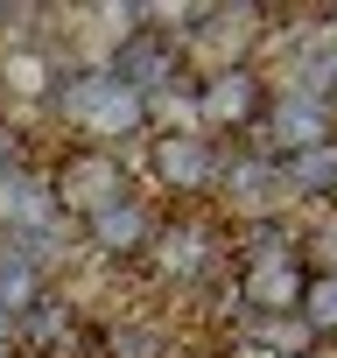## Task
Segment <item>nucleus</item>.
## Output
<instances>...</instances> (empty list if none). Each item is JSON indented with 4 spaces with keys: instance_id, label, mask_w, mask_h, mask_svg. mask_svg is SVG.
Listing matches in <instances>:
<instances>
[{
    "instance_id": "obj_3",
    "label": "nucleus",
    "mask_w": 337,
    "mask_h": 358,
    "mask_svg": "<svg viewBox=\"0 0 337 358\" xmlns=\"http://www.w3.org/2000/svg\"><path fill=\"white\" fill-rule=\"evenodd\" d=\"M267 15L260 8H204L197 15V29H183V50L204 64V78H218V71H246V57L260 50V29Z\"/></svg>"
},
{
    "instance_id": "obj_9",
    "label": "nucleus",
    "mask_w": 337,
    "mask_h": 358,
    "mask_svg": "<svg viewBox=\"0 0 337 358\" xmlns=\"http://www.w3.org/2000/svg\"><path fill=\"white\" fill-rule=\"evenodd\" d=\"M0 225H8V232H43V225H57L50 183H36L29 169H0Z\"/></svg>"
},
{
    "instance_id": "obj_11",
    "label": "nucleus",
    "mask_w": 337,
    "mask_h": 358,
    "mask_svg": "<svg viewBox=\"0 0 337 358\" xmlns=\"http://www.w3.org/2000/svg\"><path fill=\"white\" fill-rule=\"evenodd\" d=\"M148 253H155V267H162V274H176V281H197V274L211 267V246H204V232H197V225H155Z\"/></svg>"
},
{
    "instance_id": "obj_14",
    "label": "nucleus",
    "mask_w": 337,
    "mask_h": 358,
    "mask_svg": "<svg viewBox=\"0 0 337 358\" xmlns=\"http://www.w3.org/2000/svg\"><path fill=\"white\" fill-rule=\"evenodd\" d=\"M57 78H50V57H36V50H8L0 57V92H15V99H43Z\"/></svg>"
},
{
    "instance_id": "obj_8",
    "label": "nucleus",
    "mask_w": 337,
    "mask_h": 358,
    "mask_svg": "<svg viewBox=\"0 0 337 358\" xmlns=\"http://www.w3.org/2000/svg\"><path fill=\"white\" fill-rule=\"evenodd\" d=\"M218 183H225V197H232L246 218H267V211L288 204V183H281V162H274V155H239L232 169H218Z\"/></svg>"
},
{
    "instance_id": "obj_12",
    "label": "nucleus",
    "mask_w": 337,
    "mask_h": 358,
    "mask_svg": "<svg viewBox=\"0 0 337 358\" xmlns=\"http://www.w3.org/2000/svg\"><path fill=\"white\" fill-rule=\"evenodd\" d=\"M281 183H288V197H323V190H337V141H330V148H309V155H281Z\"/></svg>"
},
{
    "instance_id": "obj_15",
    "label": "nucleus",
    "mask_w": 337,
    "mask_h": 358,
    "mask_svg": "<svg viewBox=\"0 0 337 358\" xmlns=\"http://www.w3.org/2000/svg\"><path fill=\"white\" fill-rule=\"evenodd\" d=\"M309 246H316V274H337V218H330V225H323Z\"/></svg>"
},
{
    "instance_id": "obj_5",
    "label": "nucleus",
    "mask_w": 337,
    "mask_h": 358,
    "mask_svg": "<svg viewBox=\"0 0 337 358\" xmlns=\"http://www.w3.org/2000/svg\"><path fill=\"white\" fill-rule=\"evenodd\" d=\"M148 162H155V176H162L176 197H197V190L218 183V148H211L197 127H168V134H155Z\"/></svg>"
},
{
    "instance_id": "obj_7",
    "label": "nucleus",
    "mask_w": 337,
    "mask_h": 358,
    "mask_svg": "<svg viewBox=\"0 0 337 358\" xmlns=\"http://www.w3.org/2000/svg\"><path fill=\"white\" fill-rule=\"evenodd\" d=\"M274 141H267V155L281 162V155H309V148H330L337 141V113L316 99V92H288L281 106H274Z\"/></svg>"
},
{
    "instance_id": "obj_6",
    "label": "nucleus",
    "mask_w": 337,
    "mask_h": 358,
    "mask_svg": "<svg viewBox=\"0 0 337 358\" xmlns=\"http://www.w3.org/2000/svg\"><path fill=\"white\" fill-rule=\"evenodd\" d=\"M197 120H204V127H253V120H267V85H260V71L246 64V71L204 78V85H197Z\"/></svg>"
},
{
    "instance_id": "obj_16",
    "label": "nucleus",
    "mask_w": 337,
    "mask_h": 358,
    "mask_svg": "<svg viewBox=\"0 0 337 358\" xmlns=\"http://www.w3.org/2000/svg\"><path fill=\"white\" fill-rule=\"evenodd\" d=\"M155 358H204V351H190V344H155Z\"/></svg>"
},
{
    "instance_id": "obj_17",
    "label": "nucleus",
    "mask_w": 337,
    "mask_h": 358,
    "mask_svg": "<svg viewBox=\"0 0 337 358\" xmlns=\"http://www.w3.org/2000/svg\"><path fill=\"white\" fill-rule=\"evenodd\" d=\"M302 358H309V351H302Z\"/></svg>"
},
{
    "instance_id": "obj_13",
    "label": "nucleus",
    "mask_w": 337,
    "mask_h": 358,
    "mask_svg": "<svg viewBox=\"0 0 337 358\" xmlns=\"http://www.w3.org/2000/svg\"><path fill=\"white\" fill-rule=\"evenodd\" d=\"M295 323L316 337H337V274H302V295H295Z\"/></svg>"
},
{
    "instance_id": "obj_10",
    "label": "nucleus",
    "mask_w": 337,
    "mask_h": 358,
    "mask_svg": "<svg viewBox=\"0 0 337 358\" xmlns=\"http://www.w3.org/2000/svg\"><path fill=\"white\" fill-rule=\"evenodd\" d=\"M85 232H92V246H99V253H148L155 218L141 211V197H120V204H106L99 218H85Z\"/></svg>"
},
{
    "instance_id": "obj_1",
    "label": "nucleus",
    "mask_w": 337,
    "mask_h": 358,
    "mask_svg": "<svg viewBox=\"0 0 337 358\" xmlns=\"http://www.w3.org/2000/svg\"><path fill=\"white\" fill-rule=\"evenodd\" d=\"M57 113H64V127L92 134V148H106V141H120V134H141V127H148V99H141L127 78H113L106 64H99V71L64 78V85H57Z\"/></svg>"
},
{
    "instance_id": "obj_2",
    "label": "nucleus",
    "mask_w": 337,
    "mask_h": 358,
    "mask_svg": "<svg viewBox=\"0 0 337 358\" xmlns=\"http://www.w3.org/2000/svg\"><path fill=\"white\" fill-rule=\"evenodd\" d=\"M127 197V162H120V148H71L64 162H57V176H50V204L57 211H71V218H99L106 204H120Z\"/></svg>"
},
{
    "instance_id": "obj_4",
    "label": "nucleus",
    "mask_w": 337,
    "mask_h": 358,
    "mask_svg": "<svg viewBox=\"0 0 337 358\" xmlns=\"http://www.w3.org/2000/svg\"><path fill=\"white\" fill-rule=\"evenodd\" d=\"M253 239H260V253H246V281H239L246 309H260V316H295V295H302L295 253L274 239V225H260Z\"/></svg>"
}]
</instances>
